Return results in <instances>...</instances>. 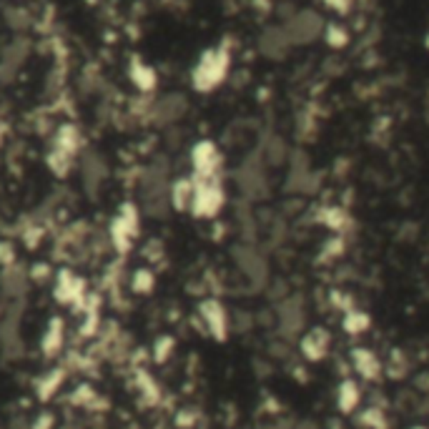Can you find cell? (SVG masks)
Here are the masks:
<instances>
[{
  "mask_svg": "<svg viewBox=\"0 0 429 429\" xmlns=\"http://www.w3.org/2000/svg\"><path fill=\"white\" fill-rule=\"evenodd\" d=\"M359 400H362V392H359L357 381H352V379L341 381L339 392H336V404H339V409L344 411V414H349V411L357 409Z\"/></svg>",
  "mask_w": 429,
  "mask_h": 429,
  "instance_id": "obj_12",
  "label": "cell"
},
{
  "mask_svg": "<svg viewBox=\"0 0 429 429\" xmlns=\"http://www.w3.org/2000/svg\"><path fill=\"white\" fill-rule=\"evenodd\" d=\"M63 379H66V372L63 369H53V372H48V374H43L41 379L36 381L38 397H41V400H50V397L60 389Z\"/></svg>",
  "mask_w": 429,
  "mask_h": 429,
  "instance_id": "obj_13",
  "label": "cell"
},
{
  "mask_svg": "<svg viewBox=\"0 0 429 429\" xmlns=\"http://www.w3.org/2000/svg\"><path fill=\"white\" fill-rule=\"evenodd\" d=\"M191 166L196 179H216L221 168V151L216 149V143L198 141L191 149Z\"/></svg>",
  "mask_w": 429,
  "mask_h": 429,
  "instance_id": "obj_4",
  "label": "cell"
},
{
  "mask_svg": "<svg viewBox=\"0 0 429 429\" xmlns=\"http://www.w3.org/2000/svg\"><path fill=\"white\" fill-rule=\"evenodd\" d=\"M131 286L136 294H151L156 286V276L151 274L149 268H138V271H133V279H131Z\"/></svg>",
  "mask_w": 429,
  "mask_h": 429,
  "instance_id": "obj_18",
  "label": "cell"
},
{
  "mask_svg": "<svg viewBox=\"0 0 429 429\" xmlns=\"http://www.w3.org/2000/svg\"><path fill=\"white\" fill-rule=\"evenodd\" d=\"M201 319L209 329V334L214 339H226V332H229V314L226 309L221 306V301L216 299H206L201 304Z\"/></svg>",
  "mask_w": 429,
  "mask_h": 429,
  "instance_id": "obj_6",
  "label": "cell"
},
{
  "mask_svg": "<svg viewBox=\"0 0 429 429\" xmlns=\"http://www.w3.org/2000/svg\"><path fill=\"white\" fill-rule=\"evenodd\" d=\"M173 346H176V341L171 339V336H158V341L154 344V359L158 364H163L168 357L173 354Z\"/></svg>",
  "mask_w": 429,
  "mask_h": 429,
  "instance_id": "obj_19",
  "label": "cell"
},
{
  "mask_svg": "<svg viewBox=\"0 0 429 429\" xmlns=\"http://www.w3.org/2000/svg\"><path fill=\"white\" fill-rule=\"evenodd\" d=\"M0 264L3 266H13L15 264V254H13V244H8V241H0Z\"/></svg>",
  "mask_w": 429,
  "mask_h": 429,
  "instance_id": "obj_22",
  "label": "cell"
},
{
  "mask_svg": "<svg viewBox=\"0 0 429 429\" xmlns=\"http://www.w3.org/2000/svg\"><path fill=\"white\" fill-rule=\"evenodd\" d=\"M48 276H50L48 264H36V266L30 268V279H33V281H46Z\"/></svg>",
  "mask_w": 429,
  "mask_h": 429,
  "instance_id": "obj_24",
  "label": "cell"
},
{
  "mask_svg": "<svg viewBox=\"0 0 429 429\" xmlns=\"http://www.w3.org/2000/svg\"><path fill=\"white\" fill-rule=\"evenodd\" d=\"M106 176H108V168H106V161H103L101 156L88 154L81 158V179H83V186L88 191L101 189Z\"/></svg>",
  "mask_w": 429,
  "mask_h": 429,
  "instance_id": "obj_7",
  "label": "cell"
},
{
  "mask_svg": "<svg viewBox=\"0 0 429 429\" xmlns=\"http://www.w3.org/2000/svg\"><path fill=\"white\" fill-rule=\"evenodd\" d=\"M352 364H354V369H357L364 379H376V376H379V372H381L379 359H376V354L369 352V349H354V352H352Z\"/></svg>",
  "mask_w": 429,
  "mask_h": 429,
  "instance_id": "obj_9",
  "label": "cell"
},
{
  "mask_svg": "<svg viewBox=\"0 0 429 429\" xmlns=\"http://www.w3.org/2000/svg\"><path fill=\"white\" fill-rule=\"evenodd\" d=\"M226 196L219 179H196L193 176V198H191V214L196 219H214L221 211Z\"/></svg>",
  "mask_w": 429,
  "mask_h": 429,
  "instance_id": "obj_2",
  "label": "cell"
},
{
  "mask_svg": "<svg viewBox=\"0 0 429 429\" xmlns=\"http://www.w3.org/2000/svg\"><path fill=\"white\" fill-rule=\"evenodd\" d=\"M369 327V319L362 314V311H352V314H346V319H344V329L349 334H359V332H364V329Z\"/></svg>",
  "mask_w": 429,
  "mask_h": 429,
  "instance_id": "obj_20",
  "label": "cell"
},
{
  "mask_svg": "<svg viewBox=\"0 0 429 429\" xmlns=\"http://www.w3.org/2000/svg\"><path fill=\"white\" fill-rule=\"evenodd\" d=\"M53 414H48V411H43V414H38L36 422H33V429H53Z\"/></svg>",
  "mask_w": 429,
  "mask_h": 429,
  "instance_id": "obj_25",
  "label": "cell"
},
{
  "mask_svg": "<svg viewBox=\"0 0 429 429\" xmlns=\"http://www.w3.org/2000/svg\"><path fill=\"white\" fill-rule=\"evenodd\" d=\"M63 344H66V324H63L60 316H53V319L48 322L46 334H43L41 349L46 357H58Z\"/></svg>",
  "mask_w": 429,
  "mask_h": 429,
  "instance_id": "obj_8",
  "label": "cell"
},
{
  "mask_svg": "<svg viewBox=\"0 0 429 429\" xmlns=\"http://www.w3.org/2000/svg\"><path fill=\"white\" fill-rule=\"evenodd\" d=\"M138 231H141V219H138V206L133 203H123L116 211V219L111 224V241H114L116 251L125 254L136 241Z\"/></svg>",
  "mask_w": 429,
  "mask_h": 429,
  "instance_id": "obj_3",
  "label": "cell"
},
{
  "mask_svg": "<svg viewBox=\"0 0 429 429\" xmlns=\"http://www.w3.org/2000/svg\"><path fill=\"white\" fill-rule=\"evenodd\" d=\"M3 292L8 294V297H25V292H28V281L30 276L25 274V271H20L15 264L13 266L6 268V274H3Z\"/></svg>",
  "mask_w": 429,
  "mask_h": 429,
  "instance_id": "obj_10",
  "label": "cell"
},
{
  "mask_svg": "<svg viewBox=\"0 0 429 429\" xmlns=\"http://www.w3.org/2000/svg\"><path fill=\"white\" fill-rule=\"evenodd\" d=\"M327 344H329V339H327V334L324 332H311V334H306L304 336V354H306V359H311V362H316V359H322L324 354H327Z\"/></svg>",
  "mask_w": 429,
  "mask_h": 429,
  "instance_id": "obj_15",
  "label": "cell"
},
{
  "mask_svg": "<svg viewBox=\"0 0 429 429\" xmlns=\"http://www.w3.org/2000/svg\"><path fill=\"white\" fill-rule=\"evenodd\" d=\"M181 111H184V98H179V95L163 98V101H161V103H156V108H154L156 121H161V123H166V121H173V118H179Z\"/></svg>",
  "mask_w": 429,
  "mask_h": 429,
  "instance_id": "obj_16",
  "label": "cell"
},
{
  "mask_svg": "<svg viewBox=\"0 0 429 429\" xmlns=\"http://www.w3.org/2000/svg\"><path fill=\"white\" fill-rule=\"evenodd\" d=\"M86 297V281L76 274V271H58L55 274V301L66 306H76L81 304V299Z\"/></svg>",
  "mask_w": 429,
  "mask_h": 429,
  "instance_id": "obj_5",
  "label": "cell"
},
{
  "mask_svg": "<svg viewBox=\"0 0 429 429\" xmlns=\"http://www.w3.org/2000/svg\"><path fill=\"white\" fill-rule=\"evenodd\" d=\"M231 66V55L224 50V48H211L198 58V63L193 66L191 73V83L193 88L201 90V93H209V90L219 88L224 83V78Z\"/></svg>",
  "mask_w": 429,
  "mask_h": 429,
  "instance_id": "obj_1",
  "label": "cell"
},
{
  "mask_svg": "<svg viewBox=\"0 0 429 429\" xmlns=\"http://www.w3.org/2000/svg\"><path fill=\"white\" fill-rule=\"evenodd\" d=\"M131 81L138 86V90H143V93H149V90L156 88V73L151 66H146V63H141V60H133L131 63Z\"/></svg>",
  "mask_w": 429,
  "mask_h": 429,
  "instance_id": "obj_14",
  "label": "cell"
},
{
  "mask_svg": "<svg viewBox=\"0 0 429 429\" xmlns=\"http://www.w3.org/2000/svg\"><path fill=\"white\" fill-rule=\"evenodd\" d=\"M364 424L367 427H372V429H384V414H381L379 409H369L367 414H364Z\"/></svg>",
  "mask_w": 429,
  "mask_h": 429,
  "instance_id": "obj_21",
  "label": "cell"
},
{
  "mask_svg": "<svg viewBox=\"0 0 429 429\" xmlns=\"http://www.w3.org/2000/svg\"><path fill=\"white\" fill-rule=\"evenodd\" d=\"M327 41L332 43V46H344V43H346L344 30H341L339 25H329V28H327Z\"/></svg>",
  "mask_w": 429,
  "mask_h": 429,
  "instance_id": "obj_23",
  "label": "cell"
},
{
  "mask_svg": "<svg viewBox=\"0 0 429 429\" xmlns=\"http://www.w3.org/2000/svg\"><path fill=\"white\" fill-rule=\"evenodd\" d=\"M193 198V179H179L171 184V206L176 211H189Z\"/></svg>",
  "mask_w": 429,
  "mask_h": 429,
  "instance_id": "obj_11",
  "label": "cell"
},
{
  "mask_svg": "<svg viewBox=\"0 0 429 429\" xmlns=\"http://www.w3.org/2000/svg\"><path fill=\"white\" fill-rule=\"evenodd\" d=\"M414 429H424V427H414Z\"/></svg>",
  "mask_w": 429,
  "mask_h": 429,
  "instance_id": "obj_26",
  "label": "cell"
},
{
  "mask_svg": "<svg viewBox=\"0 0 429 429\" xmlns=\"http://www.w3.org/2000/svg\"><path fill=\"white\" fill-rule=\"evenodd\" d=\"M73 163H76V156L66 154V151L50 149V154H48V166H50V171H53L55 176H68Z\"/></svg>",
  "mask_w": 429,
  "mask_h": 429,
  "instance_id": "obj_17",
  "label": "cell"
}]
</instances>
